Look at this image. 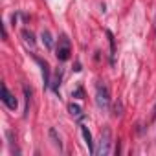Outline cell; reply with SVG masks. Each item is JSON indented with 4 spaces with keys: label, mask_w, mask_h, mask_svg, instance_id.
Listing matches in <instances>:
<instances>
[{
    "label": "cell",
    "mask_w": 156,
    "mask_h": 156,
    "mask_svg": "<svg viewBox=\"0 0 156 156\" xmlns=\"http://www.w3.org/2000/svg\"><path fill=\"white\" fill-rule=\"evenodd\" d=\"M96 103L101 110H107L110 107V90H108L105 81L96 83Z\"/></svg>",
    "instance_id": "obj_1"
},
{
    "label": "cell",
    "mask_w": 156,
    "mask_h": 156,
    "mask_svg": "<svg viewBox=\"0 0 156 156\" xmlns=\"http://www.w3.org/2000/svg\"><path fill=\"white\" fill-rule=\"evenodd\" d=\"M55 55H57L59 61H68L70 59V55H72V44H70V39L66 35H61L57 50H55Z\"/></svg>",
    "instance_id": "obj_2"
},
{
    "label": "cell",
    "mask_w": 156,
    "mask_h": 156,
    "mask_svg": "<svg viewBox=\"0 0 156 156\" xmlns=\"http://www.w3.org/2000/svg\"><path fill=\"white\" fill-rule=\"evenodd\" d=\"M110 145H112V132L108 127H105L101 130V140H99V149L96 151V154L99 156H105V154H110Z\"/></svg>",
    "instance_id": "obj_3"
},
{
    "label": "cell",
    "mask_w": 156,
    "mask_h": 156,
    "mask_svg": "<svg viewBox=\"0 0 156 156\" xmlns=\"http://www.w3.org/2000/svg\"><path fill=\"white\" fill-rule=\"evenodd\" d=\"M2 101H4V105H6L9 110H17V107H19L17 98L8 90V87H6V85H2Z\"/></svg>",
    "instance_id": "obj_4"
},
{
    "label": "cell",
    "mask_w": 156,
    "mask_h": 156,
    "mask_svg": "<svg viewBox=\"0 0 156 156\" xmlns=\"http://www.w3.org/2000/svg\"><path fill=\"white\" fill-rule=\"evenodd\" d=\"M79 129H81V134H83V138H85V143H87V147H88V152H90V154H96V147H94V141H92V134H90L88 127L81 123V125H79Z\"/></svg>",
    "instance_id": "obj_5"
},
{
    "label": "cell",
    "mask_w": 156,
    "mask_h": 156,
    "mask_svg": "<svg viewBox=\"0 0 156 156\" xmlns=\"http://www.w3.org/2000/svg\"><path fill=\"white\" fill-rule=\"evenodd\" d=\"M35 61L41 64V70H42V79H44V88H48V87L51 85V81H50V66H48V62H46V61H42V59H39V57H35Z\"/></svg>",
    "instance_id": "obj_6"
},
{
    "label": "cell",
    "mask_w": 156,
    "mask_h": 156,
    "mask_svg": "<svg viewBox=\"0 0 156 156\" xmlns=\"http://www.w3.org/2000/svg\"><path fill=\"white\" fill-rule=\"evenodd\" d=\"M68 112H70V114H72L73 118H79L81 121H83V119L87 118V116L83 114V108H81L79 105H75V103H70V105H68Z\"/></svg>",
    "instance_id": "obj_7"
},
{
    "label": "cell",
    "mask_w": 156,
    "mask_h": 156,
    "mask_svg": "<svg viewBox=\"0 0 156 156\" xmlns=\"http://www.w3.org/2000/svg\"><path fill=\"white\" fill-rule=\"evenodd\" d=\"M48 136H50V140H51V143H53V147H57L59 151H62V141H61V136L57 134V130L51 127L50 130H48Z\"/></svg>",
    "instance_id": "obj_8"
},
{
    "label": "cell",
    "mask_w": 156,
    "mask_h": 156,
    "mask_svg": "<svg viewBox=\"0 0 156 156\" xmlns=\"http://www.w3.org/2000/svg\"><path fill=\"white\" fill-rule=\"evenodd\" d=\"M107 37H108V42H110V62L114 64V55H116V39L112 35L110 30H107Z\"/></svg>",
    "instance_id": "obj_9"
},
{
    "label": "cell",
    "mask_w": 156,
    "mask_h": 156,
    "mask_svg": "<svg viewBox=\"0 0 156 156\" xmlns=\"http://www.w3.org/2000/svg\"><path fill=\"white\" fill-rule=\"evenodd\" d=\"M41 37H42V42H44V46H46L48 50H51V48H53V39H51V33H50L48 30H42Z\"/></svg>",
    "instance_id": "obj_10"
},
{
    "label": "cell",
    "mask_w": 156,
    "mask_h": 156,
    "mask_svg": "<svg viewBox=\"0 0 156 156\" xmlns=\"http://www.w3.org/2000/svg\"><path fill=\"white\" fill-rule=\"evenodd\" d=\"M22 37H24V41H26L30 46H35V35H33L28 28H24V30H22Z\"/></svg>",
    "instance_id": "obj_11"
},
{
    "label": "cell",
    "mask_w": 156,
    "mask_h": 156,
    "mask_svg": "<svg viewBox=\"0 0 156 156\" xmlns=\"http://www.w3.org/2000/svg\"><path fill=\"white\" fill-rule=\"evenodd\" d=\"M22 90H24V96H26V114H24V116H28V112H30V103H31V88H30L28 85H24Z\"/></svg>",
    "instance_id": "obj_12"
},
{
    "label": "cell",
    "mask_w": 156,
    "mask_h": 156,
    "mask_svg": "<svg viewBox=\"0 0 156 156\" xmlns=\"http://www.w3.org/2000/svg\"><path fill=\"white\" fill-rule=\"evenodd\" d=\"M6 136H8V143H9V147H11V152H15V154H20V149H17V147H15L13 130H8V132H6Z\"/></svg>",
    "instance_id": "obj_13"
},
{
    "label": "cell",
    "mask_w": 156,
    "mask_h": 156,
    "mask_svg": "<svg viewBox=\"0 0 156 156\" xmlns=\"http://www.w3.org/2000/svg\"><path fill=\"white\" fill-rule=\"evenodd\" d=\"M112 114H114L116 118H119V116L123 114V103H121V99L114 101V107H112Z\"/></svg>",
    "instance_id": "obj_14"
},
{
    "label": "cell",
    "mask_w": 156,
    "mask_h": 156,
    "mask_svg": "<svg viewBox=\"0 0 156 156\" xmlns=\"http://www.w3.org/2000/svg\"><path fill=\"white\" fill-rule=\"evenodd\" d=\"M59 83H61V72H57V75H55V79H53V83H51V88L59 94Z\"/></svg>",
    "instance_id": "obj_15"
},
{
    "label": "cell",
    "mask_w": 156,
    "mask_h": 156,
    "mask_svg": "<svg viewBox=\"0 0 156 156\" xmlns=\"http://www.w3.org/2000/svg\"><path fill=\"white\" fill-rule=\"evenodd\" d=\"M72 98H81V99H83V98H85V92H83V88H81V87H79V88H75V90L72 92Z\"/></svg>",
    "instance_id": "obj_16"
},
{
    "label": "cell",
    "mask_w": 156,
    "mask_h": 156,
    "mask_svg": "<svg viewBox=\"0 0 156 156\" xmlns=\"http://www.w3.org/2000/svg\"><path fill=\"white\" fill-rule=\"evenodd\" d=\"M152 119H156V105H154V110H152Z\"/></svg>",
    "instance_id": "obj_17"
}]
</instances>
